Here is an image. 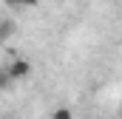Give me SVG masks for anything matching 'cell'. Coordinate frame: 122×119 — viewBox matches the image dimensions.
<instances>
[{"label": "cell", "mask_w": 122, "mask_h": 119, "mask_svg": "<svg viewBox=\"0 0 122 119\" xmlns=\"http://www.w3.org/2000/svg\"><path fill=\"white\" fill-rule=\"evenodd\" d=\"M6 68H9V74H11V79H14V82H20V79L31 77V62H29V60H23V57L11 60Z\"/></svg>", "instance_id": "6da1fadb"}, {"label": "cell", "mask_w": 122, "mask_h": 119, "mask_svg": "<svg viewBox=\"0 0 122 119\" xmlns=\"http://www.w3.org/2000/svg\"><path fill=\"white\" fill-rule=\"evenodd\" d=\"M11 82H14V79H11V74H9V68L3 65V68H0V91H6L9 85H11Z\"/></svg>", "instance_id": "3957f363"}, {"label": "cell", "mask_w": 122, "mask_h": 119, "mask_svg": "<svg viewBox=\"0 0 122 119\" xmlns=\"http://www.w3.org/2000/svg\"><path fill=\"white\" fill-rule=\"evenodd\" d=\"M11 29H14V26H11V23H0V45H3V43H6V37H9V34H11Z\"/></svg>", "instance_id": "5b68a950"}, {"label": "cell", "mask_w": 122, "mask_h": 119, "mask_svg": "<svg viewBox=\"0 0 122 119\" xmlns=\"http://www.w3.org/2000/svg\"><path fill=\"white\" fill-rule=\"evenodd\" d=\"M51 119H74V114H71L68 105H57V108L51 111Z\"/></svg>", "instance_id": "7a4b0ae2"}, {"label": "cell", "mask_w": 122, "mask_h": 119, "mask_svg": "<svg viewBox=\"0 0 122 119\" xmlns=\"http://www.w3.org/2000/svg\"><path fill=\"white\" fill-rule=\"evenodd\" d=\"M6 6H11V9H17V6H37L40 0H3Z\"/></svg>", "instance_id": "277c9868"}]
</instances>
